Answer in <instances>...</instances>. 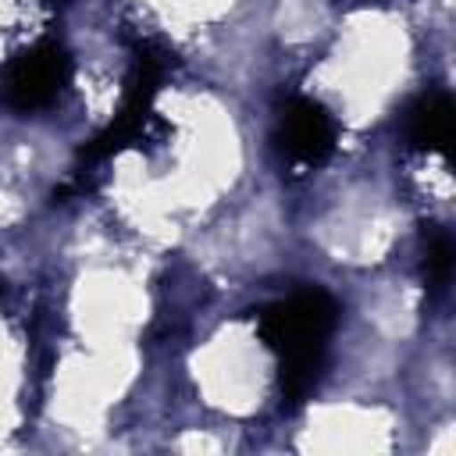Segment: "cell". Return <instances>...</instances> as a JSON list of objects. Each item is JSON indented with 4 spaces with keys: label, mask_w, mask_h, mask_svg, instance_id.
Here are the masks:
<instances>
[{
    "label": "cell",
    "mask_w": 456,
    "mask_h": 456,
    "mask_svg": "<svg viewBox=\"0 0 456 456\" xmlns=\"http://www.w3.org/2000/svg\"><path fill=\"white\" fill-rule=\"evenodd\" d=\"M406 135L417 150H445L452 139V103L449 96H428L410 110Z\"/></svg>",
    "instance_id": "3957f363"
},
{
    "label": "cell",
    "mask_w": 456,
    "mask_h": 456,
    "mask_svg": "<svg viewBox=\"0 0 456 456\" xmlns=\"http://www.w3.org/2000/svg\"><path fill=\"white\" fill-rule=\"evenodd\" d=\"M331 121L321 107L314 103H299L289 118H285V150L306 164H317L321 157H328L331 150Z\"/></svg>",
    "instance_id": "7a4b0ae2"
},
{
    "label": "cell",
    "mask_w": 456,
    "mask_h": 456,
    "mask_svg": "<svg viewBox=\"0 0 456 456\" xmlns=\"http://www.w3.org/2000/svg\"><path fill=\"white\" fill-rule=\"evenodd\" d=\"M61 78H64V57L53 46H39L11 64L4 93L18 107H36V103H46L61 89Z\"/></svg>",
    "instance_id": "6da1fadb"
}]
</instances>
